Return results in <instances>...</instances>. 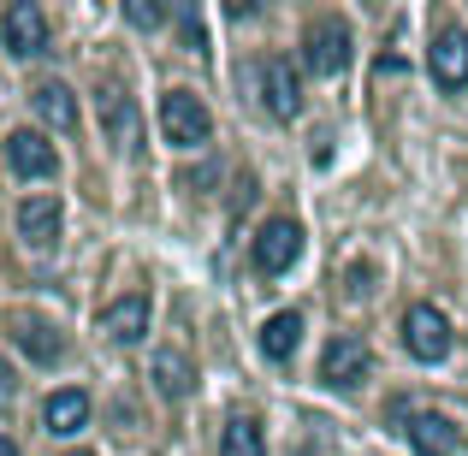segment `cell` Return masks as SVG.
I'll use <instances>...</instances> for the list:
<instances>
[{
    "label": "cell",
    "instance_id": "obj_19",
    "mask_svg": "<svg viewBox=\"0 0 468 456\" xmlns=\"http://www.w3.org/2000/svg\"><path fill=\"white\" fill-rule=\"evenodd\" d=\"M219 456H267V433H261V421L238 415V421L226 427V439H219Z\"/></svg>",
    "mask_w": 468,
    "mask_h": 456
},
{
    "label": "cell",
    "instance_id": "obj_21",
    "mask_svg": "<svg viewBox=\"0 0 468 456\" xmlns=\"http://www.w3.org/2000/svg\"><path fill=\"white\" fill-rule=\"evenodd\" d=\"M12 391H18V379H12V367H6V355H0V409L12 403Z\"/></svg>",
    "mask_w": 468,
    "mask_h": 456
},
{
    "label": "cell",
    "instance_id": "obj_18",
    "mask_svg": "<svg viewBox=\"0 0 468 456\" xmlns=\"http://www.w3.org/2000/svg\"><path fill=\"white\" fill-rule=\"evenodd\" d=\"M36 119L42 125H54V131H78V101H71V90L66 83H36Z\"/></svg>",
    "mask_w": 468,
    "mask_h": 456
},
{
    "label": "cell",
    "instance_id": "obj_22",
    "mask_svg": "<svg viewBox=\"0 0 468 456\" xmlns=\"http://www.w3.org/2000/svg\"><path fill=\"white\" fill-rule=\"evenodd\" d=\"M184 42H190V48H202V42H207V36H202V18H196V12H184Z\"/></svg>",
    "mask_w": 468,
    "mask_h": 456
},
{
    "label": "cell",
    "instance_id": "obj_1",
    "mask_svg": "<svg viewBox=\"0 0 468 456\" xmlns=\"http://www.w3.org/2000/svg\"><path fill=\"white\" fill-rule=\"evenodd\" d=\"M160 131H166L172 149H202V143L214 137V113H207L190 90H166L160 95Z\"/></svg>",
    "mask_w": 468,
    "mask_h": 456
},
{
    "label": "cell",
    "instance_id": "obj_5",
    "mask_svg": "<svg viewBox=\"0 0 468 456\" xmlns=\"http://www.w3.org/2000/svg\"><path fill=\"white\" fill-rule=\"evenodd\" d=\"M403 344H410L415 362H445L451 355V320L439 314L433 302H415L403 314Z\"/></svg>",
    "mask_w": 468,
    "mask_h": 456
},
{
    "label": "cell",
    "instance_id": "obj_4",
    "mask_svg": "<svg viewBox=\"0 0 468 456\" xmlns=\"http://www.w3.org/2000/svg\"><path fill=\"white\" fill-rule=\"evenodd\" d=\"M250 255H255V273H267V279L291 273L297 255H303V226H297V219H267Z\"/></svg>",
    "mask_w": 468,
    "mask_h": 456
},
{
    "label": "cell",
    "instance_id": "obj_2",
    "mask_svg": "<svg viewBox=\"0 0 468 456\" xmlns=\"http://www.w3.org/2000/svg\"><path fill=\"white\" fill-rule=\"evenodd\" d=\"M95 113H101V137L113 143L119 154H137L143 149V119H137V101H131L119 83H101L95 90Z\"/></svg>",
    "mask_w": 468,
    "mask_h": 456
},
{
    "label": "cell",
    "instance_id": "obj_8",
    "mask_svg": "<svg viewBox=\"0 0 468 456\" xmlns=\"http://www.w3.org/2000/svg\"><path fill=\"white\" fill-rule=\"evenodd\" d=\"M261 107L273 119H297L303 113V78L291 71V59H267L261 66Z\"/></svg>",
    "mask_w": 468,
    "mask_h": 456
},
{
    "label": "cell",
    "instance_id": "obj_16",
    "mask_svg": "<svg viewBox=\"0 0 468 456\" xmlns=\"http://www.w3.org/2000/svg\"><path fill=\"white\" fill-rule=\"evenodd\" d=\"M42 421H48V433H59V439L83 433V427H90V398H83V391H54Z\"/></svg>",
    "mask_w": 468,
    "mask_h": 456
},
{
    "label": "cell",
    "instance_id": "obj_3",
    "mask_svg": "<svg viewBox=\"0 0 468 456\" xmlns=\"http://www.w3.org/2000/svg\"><path fill=\"white\" fill-rule=\"evenodd\" d=\"M303 66L314 78H338L350 66V24L344 18H314L309 36H303Z\"/></svg>",
    "mask_w": 468,
    "mask_h": 456
},
{
    "label": "cell",
    "instance_id": "obj_24",
    "mask_svg": "<svg viewBox=\"0 0 468 456\" xmlns=\"http://www.w3.org/2000/svg\"><path fill=\"white\" fill-rule=\"evenodd\" d=\"M0 456H18V445H12V439H0Z\"/></svg>",
    "mask_w": 468,
    "mask_h": 456
},
{
    "label": "cell",
    "instance_id": "obj_23",
    "mask_svg": "<svg viewBox=\"0 0 468 456\" xmlns=\"http://www.w3.org/2000/svg\"><path fill=\"white\" fill-rule=\"evenodd\" d=\"M367 279H374L367 267H350V297H367Z\"/></svg>",
    "mask_w": 468,
    "mask_h": 456
},
{
    "label": "cell",
    "instance_id": "obj_10",
    "mask_svg": "<svg viewBox=\"0 0 468 456\" xmlns=\"http://www.w3.org/2000/svg\"><path fill=\"white\" fill-rule=\"evenodd\" d=\"M6 332H12V344H18L30 362H42V367H54L59 355H66V338H59L48 320H36V314H12V320H6Z\"/></svg>",
    "mask_w": 468,
    "mask_h": 456
},
{
    "label": "cell",
    "instance_id": "obj_12",
    "mask_svg": "<svg viewBox=\"0 0 468 456\" xmlns=\"http://www.w3.org/2000/svg\"><path fill=\"white\" fill-rule=\"evenodd\" d=\"M6 160L18 178H48L54 172V143L42 137V131H12L6 137Z\"/></svg>",
    "mask_w": 468,
    "mask_h": 456
},
{
    "label": "cell",
    "instance_id": "obj_17",
    "mask_svg": "<svg viewBox=\"0 0 468 456\" xmlns=\"http://www.w3.org/2000/svg\"><path fill=\"white\" fill-rule=\"evenodd\" d=\"M297 344H303V314H297V308H285V314H273L261 326V355H267V362H291Z\"/></svg>",
    "mask_w": 468,
    "mask_h": 456
},
{
    "label": "cell",
    "instance_id": "obj_25",
    "mask_svg": "<svg viewBox=\"0 0 468 456\" xmlns=\"http://www.w3.org/2000/svg\"><path fill=\"white\" fill-rule=\"evenodd\" d=\"M71 456H90V451H71Z\"/></svg>",
    "mask_w": 468,
    "mask_h": 456
},
{
    "label": "cell",
    "instance_id": "obj_11",
    "mask_svg": "<svg viewBox=\"0 0 468 456\" xmlns=\"http://www.w3.org/2000/svg\"><path fill=\"white\" fill-rule=\"evenodd\" d=\"M403 433H410V445H415V456H457L463 451V433L457 427L445 421V415H410V427H403Z\"/></svg>",
    "mask_w": 468,
    "mask_h": 456
},
{
    "label": "cell",
    "instance_id": "obj_13",
    "mask_svg": "<svg viewBox=\"0 0 468 456\" xmlns=\"http://www.w3.org/2000/svg\"><path fill=\"white\" fill-rule=\"evenodd\" d=\"M101 332H107L113 344H137L143 332H149V297H137V291H131V297L107 302V308H101Z\"/></svg>",
    "mask_w": 468,
    "mask_h": 456
},
{
    "label": "cell",
    "instance_id": "obj_9",
    "mask_svg": "<svg viewBox=\"0 0 468 456\" xmlns=\"http://www.w3.org/2000/svg\"><path fill=\"white\" fill-rule=\"evenodd\" d=\"M427 66H433V83H439V90H463V83H468V30H457V24H451V30H439Z\"/></svg>",
    "mask_w": 468,
    "mask_h": 456
},
{
    "label": "cell",
    "instance_id": "obj_15",
    "mask_svg": "<svg viewBox=\"0 0 468 456\" xmlns=\"http://www.w3.org/2000/svg\"><path fill=\"white\" fill-rule=\"evenodd\" d=\"M149 379H154V391H160L166 403H184V398H190V386H196V367L184 362L178 350H154Z\"/></svg>",
    "mask_w": 468,
    "mask_h": 456
},
{
    "label": "cell",
    "instance_id": "obj_14",
    "mask_svg": "<svg viewBox=\"0 0 468 456\" xmlns=\"http://www.w3.org/2000/svg\"><path fill=\"white\" fill-rule=\"evenodd\" d=\"M18 238L30 243V249H48V243L59 238V202L54 196H30V202L18 207Z\"/></svg>",
    "mask_w": 468,
    "mask_h": 456
},
{
    "label": "cell",
    "instance_id": "obj_6",
    "mask_svg": "<svg viewBox=\"0 0 468 456\" xmlns=\"http://www.w3.org/2000/svg\"><path fill=\"white\" fill-rule=\"evenodd\" d=\"M367 367H374V355H367V344L362 338H332L326 344V355H320V379H326L332 391H356L367 379Z\"/></svg>",
    "mask_w": 468,
    "mask_h": 456
},
{
    "label": "cell",
    "instance_id": "obj_7",
    "mask_svg": "<svg viewBox=\"0 0 468 456\" xmlns=\"http://www.w3.org/2000/svg\"><path fill=\"white\" fill-rule=\"evenodd\" d=\"M0 36H6V48L18 59L48 54V18H42V6H36V0H12V6L0 12Z\"/></svg>",
    "mask_w": 468,
    "mask_h": 456
},
{
    "label": "cell",
    "instance_id": "obj_20",
    "mask_svg": "<svg viewBox=\"0 0 468 456\" xmlns=\"http://www.w3.org/2000/svg\"><path fill=\"white\" fill-rule=\"evenodd\" d=\"M125 24H137V30H160V24H166V6H160V0H125Z\"/></svg>",
    "mask_w": 468,
    "mask_h": 456
}]
</instances>
